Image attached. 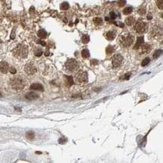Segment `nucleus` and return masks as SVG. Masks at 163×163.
Returning <instances> with one entry per match:
<instances>
[{
    "instance_id": "obj_1",
    "label": "nucleus",
    "mask_w": 163,
    "mask_h": 163,
    "mask_svg": "<svg viewBox=\"0 0 163 163\" xmlns=\"http://www.w3.org/2000/svg\"><path fill=\"white\" fill-rule=\"evenodd\" d=\"M14 55L18 58H26L28 56V47L24 44H19L14 49Z\"/></svg>"
},
{
    "instance_id": "obj_2",
    "label": "nucleus",
    "mask_w": 163,
    "mask_h": 163,
    "mask_svg": "<svg viewBox=\"0 0 163 163\" xmlns=\"http://www.w3.org/2000/svg\"><path fill=\"white\" fill-rule=\"evenodd\" d=\"M10 84L12 87L15 90H22L25 86V81L23 78L20 77L14 78L13 79H12Z\"/></svg>"
},
{
    "instance_id": "obj_3",
    "label": "nucleus",
    "mask_w": 163,
    "mask_h": 163,
    "mask_svg": "<svg viewBox=\"0 0 163 163\" xmlns=\"http://www.w3.org/2000/svg\"><path fill=\"white\" fill-rule=\"evenodd\" d=\"M134 42V37L131 34H127L122 36L120 38V42L123 47H129Z\"/></svg>"
},
{
    "instance_id": "obj_4",
    "label": "nucleus",
    "mask_w": 163,
    "mask_h": 163,
    "mask_svg": "<svg viewBox=\"0 0 163 163\" xmlns=\"http://www.w3.org/2000/svg\"><path fill=\"white\" fill-rule=\"evenodd\" d=\"M66 68L69 72H74L79 68V64L77 60L74 59H70L66 62Z\"/></svg>"
},
{
    "instance_id": "obj_5",
    "label": "nucleus",
    "mask_w": 163,
    "mask_h": 163,
    "mask_svg": "<svg viewBox=\"0 0 163 163\" xmlns=\"http://www.w3.org/2000/svg\"><path fill=\"white\" fill-rule=\"evenodd\" d=\"M75 80L78 84H83V83L87 82V80H88L87 72H86L84 71L79 72L75 77Z\"/></svg>"
},
{
    "instance_id": "obj_6",
    "label": "nucleus",
    "mask_w": 163,
    "mask_h": 163,
    "mask_svg": "<svg viewBox=\"0 0 163 163\" xmlns=\"http://www.w3.org/2000/svg\"><path fill=\"white\" fill-rule=\"evenodd\" d=\"M148 28V25L146 23L142 21V20H138L134 26V30L138 33H143L146 31Z\"/></svg>"
},
{
    "instance_id": "obj_7",
    "label": "nucleus",
    "mask_w": 163,
    "mask_h": 163,
    "mask_svg": "<svg viewBox=\"0 0 163 163\" xmlns=\"http://www.w3.org/2000/svg\"><path fill=\"white\" fill-rule=\"evenodd\" d=\"M123 60V57L120 54H116L112 58V65L114 68H117L120 66Z\"/></svg>"
},
{
    "instance_id": "obj_8",
    "label": "nucleus",
    "mask_w": 163,
    "mask_h": 163,
    "mask_svg": "<svg viewBox=\"0 0 163 163\" xmlns=\"http://www.w3.org/2000/svg\"><path fill=\"white\" fill-rule=\"evenodd\" d=\"M37 69L36 68V66L32 63L30 62L27 65H26L25 66V72H26V74H28L29 75H33L36 72Z\"/></svg>"
},
{
    "instance_id": "obj_9",
    "label": "nucleus",
    "mask_w": 163,
    "mask_h": 163,
    "mask_svg": "<svg viewBox=\"0 0 163 163\" xmlns=\"http://www.w3.org/2000/svg\"><path fill=\"white\" fill-rule=\"evenodd\" d=\"M8 70H9V66L6 62L2 61L0 62V72L2 74H6L8 72Z\"/></svg>"
},
{
    "instance_id": "obj_10",
    "label": "nucleus",
    "mask_w": 163,
    "mask_h": 163,
    "mask_svg": "<svg viewBox=\"0 0 163 163\" xmlns=\"http://www.w3.org/2000/svg\"><path fill=\"white\" fill-rule=\"evenodd\" d=\"M141 47V50H142V54H148L150 52L151 50V46L150 44H145Z\"/></svg>"
},
{
    "instance_id": "obj_11",
    "label": "nucleus",
    "mask_w": 163,
    "mask_h": 163,
    "mask_svg": "<svg viewBox=\"0 0 163 163\" xmlns=\"http://www.w3.org/2000/svg\"><path fill=\"white\" fill-rule=\"evenodd\" d=\"M31 90H40V91H44V87L42 84H33L31 85L30 86Z\"/></svg>"
},
{
    "instance_id": "obj_12",
    "label": "nucleus",
    "mask_w": 163,
    "mask_h": 163,
    "mask_svg": "<svg viewBox=\"0 0 163 163\" xmlns=\"http://www.w3.org/2000/svg\"><path fill=\"white\" fill-rule=\"evenodd\" d=\"M26 98L29 100H35L38 98V95L36 92H28L26 95Z\"/></svg>"
},
{
    "instance_id": "obj_13",
    "label": "nucleus",
    "mask_w": 163,
    "mask_h": 163,
    "mask_svg": "<svg viewBox=\"0 0 163 163\" xmlns=\"http://www.w3.org/2000/svg\"><path fill=\"white\" fill-rule=\"evenodd\" d=\"M115 36H116V34H115V32L114 31H109L106 34V38L109 41L114 40L115 38Z\"/></svg>"
},
{
    "instance_id": "obj_14",
    "label": "nucleus",
    "mask_w": 163,
    "mask_h": 163,
    "mask_svg": "<svg viewBox=\"0 0 163 163\" xmlns=\"http://www.w3.org/2000/svg\"><path fill=\"white\" fill-rule=\"evenodd\" d=\"M144 43V37H139L138 39H137V42H136V44H135V46H134V49H138L140 46H141V44Z\"/></svg>"
},
{
    "instance_id": "obj_15",
    "label": "nucleus",
    "mask_w": 163,
    "mask_h": 163,
    "mask_svg": "<svg viewBox=\"0 0 163 163\" xmlns=\"http://www.w3.org/2000/svg\"><path fill=\"white\" fill-rule=\"evenodd\" d=\"M38 36L43 39V38H45L47 37V32L44 30H40L38 32Z\"/></svg>"
},
{
    "instance_id": "obj_16",
    "label": "nucleus",
    "mask_w": 163,
    "mask_h": 163,
    "mask_svg": "<svg viewBox=\"0 0 163 163\" xmlns=\"http://www.w3.org/2000/svg\"><path fill=\"white\" fill-rule=\"evenodd\" d=\"M134 22H135V20H134V18L133 17H129V18H126V24L128 26H132V25H133V24H134Z\"/></svg>"
},
{
    "instance_id": "obj_17",
    "label": "nucleus",
    "mask_w": 163,
    "mask_h": 163,
    "mask_svg": "<svg viewBox=\"0 0 163 163\" xmlns=\"http://www.w3.org/2000/svg\"><path fill=\"white\" fill-rule=\"evenodd\" d=\"M81 56H83V58L87 59V58L90 57V52H89V50H88L87 49H84V50H83L81 51Z\"/></svg>"
},
{
    "instance_id": "obj_18",
    "label": "nucleus",
    "mask_w": 163,
    "mask_h": 163,
    "mask_svg": "<svg viewBox=\"0 0 163 163\" xmlns=\"http://www.w3.org/2000/svg\"><path fill=\"white\" fill-rule=\"evenodd\" d=\"M132 11H133V9H132V7H126V8L123 9L122 13H123V14H125V15H128V14H131V13L132 12Z\"/></svg>"
},
{
    "instance_id": "obj_19",
    "label": "nucleus",
    "mask_w": 163,
    "mask_h": 163,
    "mask_svg": "<svg viewBox=\"0 0 163 163\" xmlns=\"http://www.w3.org/2000/svg\"><path fill=\"white\" fill-rule=\"evenodd\" d=\"M26 138H27L29 140H32V139L34 138V137H35V134H34V132H33L32 131H29V132H27L26 134Z\"/></svg>"
},
{
    "instance_id": "obj_20",
    "label": "nucleus",
    "mask_w": 163,
    "mask_h": 163,
    "mask_svg": "<svg viewBox=\"0 0 163 163\" xmlns=\"http://www.w3.org/2000/svg\"><path fill=\"white\" fill-rule=\"evenodd\" d=\"M93 22L95 23V24L96 25H97V26H99V25H102V19L101 18H95L94 20H93Z\"/></svg>"
},
{
    "instance_id": "obj_21",
    "label": "nucleus",
    "mask_w": 163,
    "mask_h": 163,
    "mask_svg": "<svg viewBox=\"0 0 163 163\" xmlns=\"http://www.w3.org/2000/svg\"><path fill=\"white\" fill-rule=\"evenodd\" d=\"M81 41H82V42H83L84 44H87V43L90 42V37H89V36H86V35L83 36Z\"/></svg>"
},
{
    "instance_id": "obj_22",
    "label": "nucleus",
    "mask_w": 163,
    "mask_h": 163,
    "mask_svg": "<svg viewBox=\"0 0 163 163\" xmlns=\"http://www.w3.org/2000/svg\"><path fill=\"white\" fill-rule=\"evenodd\" d=\"M156 6L160 10H162V8H163V0H156Z\"/></svg>"
},
{
    "instance_id": "obj_23",
    "label": "nucleus",
    "mask_w": 163,
    "mask_h": 163,
    "mask_svg": "<svg viewBox=\"0 0 163 163\" xmlns=\"http://www.w3.org/2000/svg\"><path fill=\"white\" fill-rule=\"evenodd\" d=\"M150 59L148 58V57H146V58H145V59L142 61V62H141V66H142L143 67H144V66H147V65L150 63Z\"/></svg>"
},
{
    "instance_id": "obj_24",
    "label": "nucleus",
    "mask_w": 163,
    "mask_h": 163,
    "mask_svg": "<svg viewBox=\"0 0 163 163\" xmlns=\"http://www.w3.org/2000/svg\"><path fill=\"white\" fill-rule=\"evenodd\" d=\"M60 8H61L62 10H68V8H69V5H68V2H63V3L61 4Z\"/></svg>"
},
{
    "instance_id": "obj_25",
    "label": "nucleus",
    "mask_w": 163,
    "mask_h": 163,
    "mask_svg": "<svg viewBox=\"0 0 163 163\" xmlns=\"http://www.w3.org/2000/svg\"><path fill=\"white\" fill-rule=\"evenodd\" d=\"M162 50H158L155 51V53L153 54V58L156 59V58L159 57V56L162 55Z\"/></svg>"
},
{
    "instance_id": "obj_26",
    "label": "nucleus",
    "mask_w": 163,
    "mask_h": 163,
    "mask_svg": "<svg viewBox=\"0 0 163 163\" xmlns=\"http://www.w3.org/2000/svg\"><path fill=\"white\" fill-rule=\"evenodd\" d=\"M114 51V48H113L112 46H108V47L106 48V53H107L108 54H112Z\"/></svg>"
},
{
    "instance_id": "obj_27",
    "label": "nucleus",
    "mask_w": 163,
    "mask_h": 163,
    "mask_svg": "<svg viewBox=\"0 0 163 163\" xmlns=\"http://www.w3.org/2000/svg\"><path fill=\"white\" fill-rule=\"evenodd\" d=\"M65 78L67 79V81H68L69 86H71V85H72V84H74V80H73V79H72V77H71V76H70V77H68V76H66Z\"/></svg>"
},
{
    "instance_id": "obj_28",
    "label": "nucleus",
    "mask_w": 163,
    "mask_h": 163,
    "mask_svg": "<svg viewBox=\"0 0 163 163\" xmlns=\"http://www.w3.org/2000/svg\"><path fill=\"white\" fill-rule=\"evenodd\" d=\"M126 0H119L118 1V6L120 7H123L126 5Z\"/></svg>"
},
{
    "instance_id": "obj_29",
    "label": "nucleus",
    "mask_w": 163,
    "mask_h": 163,
    "mask_svg": "<svg viewBox=\"0 0 163 163\" xmlns=\"http://www.w3.org/2000/svg\"><path fill=\"white\" fill-rule=\"evenodd\" d=\"M35 54L36 56H41L42 55V50L41 49H37L36 51L35 52Z\"/></svg>"
},
{
    "instance_id": "obj_30",
    "label": "nucleus",
    "mask_w": 163,
    "mask_h": 163,
    "mask_svg": "<svg viewBox=\"0 0 163 163\" xmlns=\"http://www.w3.org/2000/svg\"><path fill=\"white\" fill-rule=\"evenodd\" d=\"M138 13H139L140 15H144V14L146 13V10H145V8H139V10H138Z\"/></svg>"
},
{
    "instance_id": "obj_31",
    "label": "nucleus",
    "mask_w": 163,
    "mask_h": 163,
    "mask_svg": "<svg viewBox=\"0 0 163 163\" xmlns=\"http://www.w3.org/2000/svg\"><path fill=\"white\" fill-rule=\"evenodd\" d=\"M110 18H111L112 20H114V19L116 18V14H115L114 12H110Z\"/></svg>"
},
{
    "instance_id": "obj_32",
    "label": "nucleus",
    "mask_w": 163,
    "mask_h": 163,
    "mask_svg": "<svg viewBox=\"0 0 163 163\" xmlns=\"http://www.w3.org/2000/svg\"><path fill=\"white\" fill-rule=\"evenodd\" d=\"M130 75H131V74L130 73H127L125 76H124V78H123V79H125V80H128L129 79V78H130Z\"/></svg>"
},
{
    "instance_id": "obj_33",
    "label": "nucleus",
    "mask_w": 163,
    "mask_h": 163,
    "mask_svg": "<svg viewBox=\"0 0 163 163\" xmlns=\"http://www.w3.org/2000/svg\"><path fill=\"white\" fill-rule=\"evenodd\" d=\"M9 71H10V72H11L12 74H16V72H16V69H15V68H10V69H9Z\"/></svg>"
},
{
    "instance_id": "obj_34",
    "label": "nucleus",
    "mask_w": 163,
    "mask_h": 163,
    "mask_svg": "<svg viewBox=\"0 0 163 163\" xmlns=\"http://www.w3.org/2000/svg\"><path fill=\"white\" fill-rule=\"evenodd\" d=\"M37 42H38V43H40L42 46H45V45H46V43H45L44 42H42V41H40V40H39V41H38Z\"/></svg>"
},
{
    "instance_id": "obj_35",
    "label": "nucleus",
    "mask_w": 163,
    "mask_h": 163,
    "mask_svg": "<svg viewBox=\"0 0 163 163\" xmlns=\"http://www.w3.org/2000/svg\"><path fill=\"white\" fill-rule=\"evenodd\" d=\"M147 19H148V20H151V19H152V16H151V14H149V15L147 16Z\"/></svg>"
},
{
    "instance_id": "obj_36",
    "label": "nucleus",
    "mask_w": 163,
    "mask_h": 163,
    "mask_svg": "<svg viewBox=\"0 0 163 163\" xmlns=\"http://www.w3.org/2000/svg\"><path fill=\"white\" fill-rule=\"evenodd\" d=\"M1 44H2V41L0 40V46H1Z\"/></svg>"
},
{
    "instance_id": "obj_37",
    "label": "nucleus",
    "mask_w": 163,
    "mask_h": 163,
    "mask_svg": "<svg viewBox=\"0 0 163 163\" xmlns=\"http://www.w3.org/2000/svg\"><path fill=\"white\" fill-rule=\"evenodd\" d=\"M0 97H2V94L1 93H0Z\"/></svg>"
}]
</instances>
